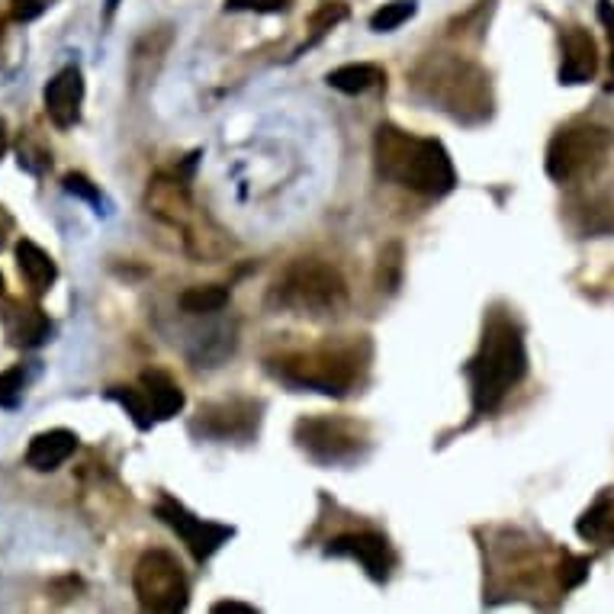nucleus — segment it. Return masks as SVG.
I'll return each mask as SVG.
<instances>
[{
    "label": "nucleus",
    "mask_w": 614,
    "mask_h": 614,
    "mask_svg": "<svg viewBox=\"0 0 614 614\" xmlns=\"http://www.w3.org/2000/svg\"><path fill=\"white\" fill-rule=\"evenodd\" d=\"M377 174L425 197H447L457 187V171L447 148L438 138L409 136L406 130L383 123L373 136Z\"/></svg>",
    "instance_id": "obj_1"
},
{
    "label": "nucleus",
    "mask_w": 614,
    "mask_h": 614,
    "mask_svg": "<svg viewBox=\"0 0 614 614\" xmlns=\"http://www.w3.org/2000/svg\"><path fill=\"white\" fill-rule=\"evenodd\" d=\"M528 373V351L518 322L505 312H492L486 319L477 354L467 364L474 412L489 415L502 406V400L525 380Z\"/></svg>",
    "instance_id": "obj_2"
},
{
    "label": "nucleus",
    "mask_w": 614,
    "mask_h": 614,
    "mask_svg": "<svg viewBox=\"0 0 614 614\" xmlns=\"http://www.w3.org/2000/svg\"><path fill=\"white\" fill-rule=\"evenodd\" d=\"M415 87L418 94H425L431 103H438V110L451 113L457 123H482L489 116V81L486 74L467 62L447 59V62H434L428 59L418 74H415Z\"/></svg>",
    "instance_id": "obj_3"
},
{
    "label": "nucleus",
    "mask_w": 614,
    "mask_h": 614,
    "mask_svg": "<svg viewBox=\"0 0 614 614\" xmlns=\"http://www.w3.org/2000/svg\"><path fill=\"white\" fill-rule=\"evenodd\" d=\"M273 296L283 309L309 312V316H329L339 312L347 303V286L342 273L322 261H296L290 271L277 280Z\"/></svg>",
    "instance_id": "obj_4"
},
{
    "label": "nucleus",
    "mask_w": 614,
    "mask_h": 614,
    "mask_svg": "<svg viewBox=\"0 0 614 614\" xmlns=\"http://www.w3.org/2000/svg\"><path fill=\"white\" fill-rule=\"evenodd\" d=\"M273 373L290 386L312 390L322 396H344L357 380V354L354 351H309V354H286L271 360Z\"/></svg>",
    "instance_id": "obj_5"
},
{
    "label": "nucleus",
    "mask_w": 614,
    "mask_h": 614,
    "mask_svg": "<svg viewBox=\"0 0 614 614\" xmlns=\"http://www.w3.org/2000/svg\"><path fill=\"white\" fill-rule=\"evenodd\" d=\"M133 589L145 612L177 614L191 605L187 576L168 550H148L138 556L133 569Z\"/></svg>",
    "instance_id": "obj_6"
},
{
    "label": "nucleus",
    "mask_w": 614,
    "mask_h": 614,
    "mask_svg": "<svg viewBox=\"0 0 614 614\" xmlns=\"http://www.w3.org/2000/svg\"><path fill=\"white\" fill-rule=\"evenodd\" d=\"M296 444L322 467H347L367 454V438L357 421L339 415H316L296 421Z\"/></svg>",
    "instance_id": "obj_7"
},
{
    "label": "nucleus",
    "mask_w": 614,
    "mask_h": 614,
    "mask_svg": "<svg viewBox=\"0 0 614 614\" xmlns=\"http://www.w3.org/2000/svg\"><path fill=\"white\" fill-rule=\"evenodd\" d=\"M612 148V133L595 123H576L560 130L547 145V174L556 184L595 171Z\"/></svg>",
    "instance_id": "obj_8"
},
{
    "label": "nucleus",
    "mask_w": 614,
    "mask_h": 614,
    "mask_svg": "<svg viewBox=\"0 0 614 614\" xmlns=\"http://www.w3.org/2000/svg\"><path fill=\"white\" fill-rule=\"evenodd\" d=\"M155 515L187 544V550L194 553L197 563H206L216 550L222 544H229L235 538V528L232 525H219V521H204L197 518L191 508H184L177 499L164 495L158 505H155Z\"/></svg>",
    "instance_id": "obj_9"
},
{
    "label": "nucleus",
    "mask_w": 614,
    "mask_h": 614,
    "mask_svg": "<svg viewBox=\"0 0 614 614\" xmlns=\"http://www.w3.org/2000/svg\"><path fill=\"white\" fill-rule=\"evenodd\" d=\"M261 406L258 403H216V406H204L194 431H204L212 441H251L258 434V421H261Z\"/></svg>",
    "instance_id": "obj_10"
},
{
    "label": "nucleus",
    "mask_w": 614,
    "mask_h": 614,
    "mask_svg": "<svg viewBox=\"0 0 614 614\" xmlns=\"http://www.w3.org/2000/svg\"><path fill=\"white\" fill-rule=\"evenodd\" d=\"M326 553H329V556H351V560H357V563L367 569V576H370L373 582H386L390 573H393V566H396V556H393L390 541H386L383 535H373V531L342 535V538H335V541L329 544Z\"/></svg>",
    "instance_id": "obj_11"
},
{
    "label": "nucleus",
    "mask_w": 614,
    "mask_h": 614,
    "mask_svg": "<svg viewBox=\"0 0 614 614\" xmlns=\"http://www.w3.org/2000/svg\"><path fill=\"white\" fill-rule=\"evenodd\" d=\"M46 113L49 120L59 126V130H71L77 126L81 120V103H84V77H81V69H62L49 84H46Z\"/></svg>",
    "instance_id": "obj_12"
},
{
    "label": "nucleus",
    "mask_w": 614,
    "mask_h": 614,
    "mask_svg": "<svg viewBox=\"0 0 614 614\" xmlns=\"http://www.w3.org/2000/svg\"><path fill=\"white\" fill-rule=\"evenodd\" d=\"M599 71V52H595V39L579 29L569 26L563 33V65H560V84L576 87V84H589Z\"/></svg>",
    "instance_id": "obj_13"
},
{
    "label": "nucleus",
    "mask_w": 614,
    "mask_h": 614,
    "mask_svg": "<svg viewBox=\"0 0 614 614\" xmlns=\"http://www.w3.org/2000/svg\"><path fill=\"white\" fill-rule=\"evenodd\" d=\"M3 332L10 344L16 347H39L49 342L52 335V322L46 319V312L39 306L29 303H10L3 312Z\"/></svg>",
    "instance_id": "obj_14"
},
{
    "label": "nucleus",
    "mask_w": 614,
    "mask_h": 614,
    "mask_svg": "<svg viewBox=\"0 0 614 614\" xmlns=\"http://www.w3.org/2000/svg\"><path fill=\"white\" fill-rule=\"evenodd\" d=\"M77 451V434L69 428H52V431H42L29 441V451H26V467L36 470V474H52L59 470L71 454Z\"/></svg>",
    "instance_id": "obj_15"
},
{
    "label": "nucleus",
    "mask_w": 614,
    "mask_h": 614,
    "mask_svg": "<svg viewBox=\"0 0 614 614\" xmlns=\"http://www.w3.org/2000/svg\"><path fill=\"white\" fill-rule=\"evenodd\" d=\"M16 268L23 273V280L29 283L33 293H49L52 283L59 280V268L52 261L49 251H42L36 242L29 238H20L16 242Z\"/></svg>",
    "instance_id": "obj_16"
},
{
    "label": "nucleus",
    "mask_w": 614,
    "mask_h": 614,
    "mask_svg": "<svg viewBox=\"0 0 614 614\" xmlns=\"http://www.w3.org/2000/svg\"><path fill=\"white\" fill-rule=\"evenodd\" d=\"M138 386H142V393L148 396V403H151V412H155V418L158 421H168V418H174L177 412L184 409V390L168 377V373H161V370H145L142 377H138Z\"/></svg>",
    "instance_id": "obj_17"
},
{
    "label": "nucleus",
    "mask_w": 614,
    "mask_h": 614,
    "mask_svg": "<svg viewBox=\"0 0 614 614\" xmlns=\"http://www.w3.org/2000/svg\"><path fill=\"white\" fill-rule=\"evenodd\" d=\"M326 81H329V87H335V90H342V94H364V90L383 84L386 74H383V69H377V65L357 62V65H342V69L329 71Z\"/></svg>",
    "instance_id": "obj_18"
},
{
    "label": "nucleus",
    "mask_w": 614,
    "mask_h": 614,
    "mask_svg": "<svg viewBox=\"0 0 614 614\" xmlns=\"http://www.w3.org/2000/svg\"><path fill=\"white\" fill-rule=\"evenodd\" d=\"M229 286H219V283H209V286H191L181 293V309L187 316H212L219 309L229 306Z\"/></svg>",
    "instance_id": "obj_19"
},
{
    "label": "nucleus",
    "mask_w": 614,
    "mask_h": 614,
    "mask_svg": "<svg viewBox=\"0 0 614 614\" xmlns=\"http://www.w3.org/2000/svg\"><path fill=\"white\" fill-rule=\"evenodd\" d=\"M579 538L586 541H614V499H599L579 521Z\"/></svg>",
    "instance_id": "obj_20"
},
{
    "label": "nucleus",
    "mask_w": 614,
    "mask_h": 614,
    "mask_svg": "<svg viewBox=\"0 0 614 614\" xmlns=\"http://www.w3.org/2000/svg\"><path fill=\"white\" fill-rule=\"evenodd\" d=\"M107 400H113V403H120L123 409L130 412V418L136 421L138 431H148L151 428V421H155V412H151V403H148V396L142 393V386H110L107 390Z\"/></svg>",
    "instance_id": "obj_21"
},
{
    "label": "nucleus",
    "mask_w": 614,
    "mask_h": 614,
    "mask_svg": "<svg viewBox=\"0 0 614 614\" xmlns=\"http://www.w3.org/2000/svg\"><path fill=\"white\" fill-rule=\"evenodd\" d=\"M415 10H418L415 0H393V3H383V7L370 16V29H377V33H393V29H400L403 23H409L412 16H415Z\"/></svg>",
    "instance_id": "obj_22"
},
{
    "label": "nucleus",
    "mask_w": 614,
    "mask_h": 614,
    "mask_svg": "<svg viewBox=\"0 0 614 614\" xmlns=\"http://www.w3.org/2000/svg\"><path fill=\"white\" fill-rule=\"evenodd\" d=\"M342 20H347V7H344L342 0H332V3H322L319 10H316V16H312V39H309V46H316L329 29H335Z\"/></svg>",
    "instance_id": "obj_23"
},
{
    "label": "nucleus",
    "mask_w": 614,
    "mask_h": 614,
    "mask_svg": "<svg viewBox=\"0 0 614 614\" xmlns=\"http://www.w3.org/2000/svg\"><path fill=\"white\" fill-rule=\"evenodd\" d=\"M400 273H403V248L400 245H386L380 255V290L393 293L400 286Z\"/></svg>",
    "instance_id": "obj_24"
},
{
    "label": "nucleus",
    "mask_w": 614,
    "mask_h": 614,
    "mask_svg": "<svg viewBox=\"0 0 614 614\" xmlns=\"http://www.w3.org/2000/svg\"><path fill=\"white\" fill-rule=\"evenodd\" d=\"M23 386H26L23 367H13V370L0 373V406L3 409H16L23 403Z\"/></svg>",
    "instance_id": "obj_25"
},
{
    "label": "nucleus",
    "mask_w": 614,
    "mask_h": 614,
    "mask_svg": "<svg viewBox=\"0 0 614 614\" xmlns=\"http://www.w3.org/2000/svg\"><path fill=\"white\" fill-rule=\"evenodd\" d=\"M589 566H592L589 556H566L563 566H560V586L563 589H579L589 579Z\"/></svg>",
    "instance_id": "obj_26"
},
{
    "label": "nucleus",
    "mask_w": 614,
    "mask_h": 614,
    "mask_svg": "<svg viewBox=\"0 0 614 614\" xmlns=\"http://www.w3.org/2000/svg\"><path fill=\"white\" fill-rule=\"evenodd\" d=\"M65 191H69L71 197H81V200H87V204L94 206L97 212H103L100 206H103V197H100V191L84 177V174H65Z\"/></svg>",
    "instance_id": "obj_27"
},
{
    "label": "nucleus",
    "mask_w": 614,
    "mask_h": 614,
    "mask_svg": "<svg viewBox=\"0 0 614 614\" xmlns=\"http://www.w3.org/2000/svg\"><path fill=\"white\" fill-rule=\"evenodd\" d=\"M293 0H225V10L232 13H283Z\"/></svg>",
    "instance_id": "obj_28"
},
{
    "label": "nucleus",
    "mask_w": 614,
    "mask_h": 614,
    "mask_svg": "<svg viewBox=\"0 0 614 614\" xmlns=\"http://www.w3.org/2000/svg\"><path fill=\"white\" fill-rule=\"evenodd\" d=\"M46 7H49V0H10V16L20 23H29L36 16H42Z\"/></svg>",
    "instance_id": "obj_29"
},
{
    "label": "nucleus",
    "mask_w": 614,
    "mask_h": 614,
    "mask_svg": "<svg viewBox=\"0 0 614 614\" xmlns=\"http://www.w3.org/2000/svg\"><path fill=\"white\" fill-rule=\"evenodd\" d=\"M255 605H242V602H216L212 614H255Z\"/></svg>",
    "instance_id": "obj_30"
},
{
    "label": "nucleus",
    "mask_w": 614,
    "mask_h": 614,
    "mask_svg": "<svg viewBox=\"0 0 614 614\" xmlns=\"http://www.w3.org/2000/svg\"><path fill=\"white\" fill-rule=\"evenodd\" d=\"M599 20H602V26L609 29V36H612V46H614V3L612 0H599Z\"/></svg>",
    "instance_id": "obj_31"
},
{
    "label": "nucleus",
    "mask_w": 614,
    "mask_h": 614,
    "mask_svg": "<svg viewBox=\"0 0 614 614\" xmlns=\"http://www.w3.org/2000/svg\"><path fill=\"white\" fill-rule=\"evenodd\" d=\"M10 225H13V219L7 216V209L0 206V245L7 242V232H10Z\"/></svg>",
    "instance_id": "obj_32"
},
{
    "label": "nucleus",
    "mask_w": 614,
    "mask_h": 614,
    "mask_svg": "<svg viewBox=\"0 0 614 614\" xmlns=\"http://www.w3.org/2000/svg\"><path fill=\"white\" fill-rule=\"evenodd\" d=\"M3 151H7V123L0 120V158H3Z\"/></svg>",
    "instance_id": "obj_33"
},
{
    "label": "nucleus",
    "mask_w": 614,
    "mask_h": 614,
    "mask_svg": "<svg viewBox=\"0 0 614 614\" xmlns=\"http://www.w3.org/2000/svg\"><path fill=\"white\" fill-rule=\"evenodd\" d=\"M116 7H120V0H107V20H110V16L116 13Z\"/></svg>",
    "instance_id": "obj_34"
},
{
    "label": "nucleus",
    "mask_w": 614,
    "mask_h": 614,
    "mask_svg": "<svg viewBox=\"0 0 614 614\" xmlns=\"http://www.w3.org/2000/svg\"><path fill=\"white\" fill-rule=\"evenodd\" d=\"M612 74H614V46H612Z\"/></svg>",
    "instance_id": "obj_35"
}]
</instances>
